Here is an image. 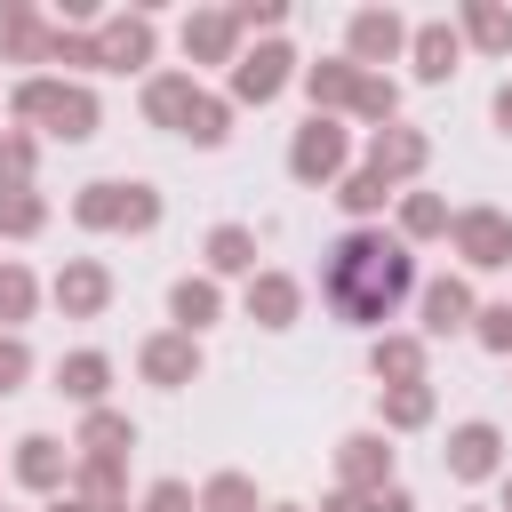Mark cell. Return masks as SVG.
I'll return each mask as SVG.
<instances>
[{
    "mask_svg": "<svg viewBox=\"0 0 512 512\" xmlns=\"http://www.w3.org/2000/svg\"><path fill=\"white\" fill-rule=\"evenodd\" d=\"M64 392H72V400H96V392H104V360H96V352L64 360Z\"/></svg>",
    "mask_w": 512,
    "mask_h": 512,
    "instance_id": "15",
    "label": "cell"
},
{
    "mask_svg": "<svg viewBox=\"0 0 512 512\" xmlns=\"http://www.w3.org/2000/svg\"><path fill=\"white\" fill-rule=\"evenodd\" d=\"M80 216H88V224H152V192H136V184H128V192H120V184H96V192L80 200Z\"/></svg>",
    "mask_w": 512,
    "mask_h": 512,
    "instance_id": "3",
    "label": "cell"
},
{
    "mask_svg": "<svg viewBox=\"0 0 512 512\" xmlns=\"http://www.w3.org/2000/svg\"><path fill=\"white\" fill-rule=\"evenodd\" d=\"M208 256H216L224 272H240V264H248V232H216V240H208Z\"/></svg>",
    "mask_w": 512,
    "mask_h": 512,
    "instance_id": "20",
    "label": "cell"
},
{
    "mask_svg": "<svg viewBox=\"0 0 512 512\" xmlns=\"http://www.w3.org/2000/svg\"><path fill=\"white\" fill-rule=\"evenodd\" d=\"M328 512H408V496H400V488H376L368 504H328Z\"/></svg>",
    "mask_w": 512,
    "mask_h": 512,
    "instance_id": "28",
    "label": "cell"
},
{
    "mask_svg": "<svg viewBox=\"0 0 512 512\" xmlns=\"http://www.w3.org/2000/svg\"><path fill=\"white\" fill-rule=\"evenodd\" d=\"M16 376H24V344H0V392H8Z\"/></svg>",
    "mask_w": 512,
    "mask_h": 512,
    "instance_id": "33",
    "label": "cell"
},
{
    "mask_svg": "<svg viewBox=\"0 0 512 512\" xmlns=\"http://www.w3.org/2000/svg\"><path fill=\"white\" fill-rule=\"evenodd\" d=\"M344 208H384V184H376V176H360V184L344 192Z\"/></svg>",
    "mask_w": 512,
    "mask_h": 512,
    "instance_id": "31",
    "label": "cell"
},
{
    "mask_svg": "<svg viewBox=\"0 0 512 512\" xmlns=\"http://www.w3.org/2000/svg\"><path fill=\"white\" fill-rule=\"evenodd\" d=\"M144 368H152L160 384H184V376H192V352H184V344H152V352H144Z\"/></svg>",
    "mask_w": 512,
    "mask_h": 512,
    "instance_id": "17",
    "label": "cell"
},
{
    "mask_svg": "<svg viewBox=\"0 0 512 512\" xmlns=\"http://www.w3.org/2000/svg\"><path fill=\"white\" fill-rule=\"evenodd\" d=\"M416 160H424L416 136H376V184H384V176H408Z\"/></svg>",
    "mask_w": 512,
    "mask_h": 512,
    "instance_id": "11",
    "label": "cell"
},
{
    "mask_svg": "<svg viewBox=\"0 0 512 512\" xmlns=\"http://www.w3.org/2000/svg\"><path fill=\"white\" fill-rule=\"evenodd\" d=\"M280 64H288V56H280V48H256V56H248V64H240V72H232V88H240V96H256V104H264V96H272V88H280Z\"/></svg>",
    "mask_w": 512,
    "mask_h": 512,
    "instance_id": "7",
    "label": "cell"
},
{
    "mask_svg": "<svg viewBox=\"0 0 512 512\" xmlns=\"http://www.w3.org/2000/svg\"><path fill=\"white\" fill-rule=\"evenodd\" d=\"M392 40H400V24H392V16H360V24H352V48H360V56H384Z\"/></svg>",
    "mask_w": 512,
    "mask_h": 512,
    "instance_id": "16",
    "label": "cell"
},
{
    "mask_svg": "<svg viewBox=\"0 0 512 512\" xmlns=\"http://www.w3.org/2000/svg\"><path fill=\"white\" fill-rule=\"evenodd\" d=\"M448 216H440V200H408V232H440Z\"/></svg>",
    "mask_w": 512,
    "mask_h": 512,
    "instance_id": "29",
    "label": "cell"
},
{
    "mask_svg": "<svg viewBox=\"0 0 512 512\" xmlns=\"http://www.w3.org/2000/svg\"><path fill=\"white\" fill-rule=\"evenodd\" d=\"M184 40H192V48H224V40H232V24H224V16H200Z\"/></svg>",
    "mask_w": 512,
    "mask_h": 512,
    "instance_id": "26",
    "label": "cell"
},
{
    "mask_svg": "<svg viewBox=\"0 0 512 512\" xmlns=\"http://www.w3.org/2000/svg\"><path fill=\"white\" fill-rule=\"evenodd\" d=\"M248 504H256L248 480H216V488H208V512H248Z\"/></svg>",
    "mask_w": 512,
    "mask_h": 512,
    "instance_id": "22",
    "label": "cell"
},
{
    "mask_svg": "<svg viewBox=\"0 0 512 512\" xmlns=\"http://www.w3.org/2000/svg\"><path fill=\"white\" fill-rule=\"evenodd\" d=\"M376 368H392V376H416V344H376Z\"/></svg>",
    "mask_w": 512,
    "mask_h": 512,
    "instance_id": "27",
    "label": "cell"
},
{
    "mask_svg": "<svg viewBox=\"0 0 512 512\" xmlns=\"http://www.w3.org/2000/svg\"><path fill=\"white\" fill-rule=\"evenodd\" d=\"M152 120H184L192 128V112H200V96H192V80H152Z\"/></svg>",
    "mask_w": 512,
    "mask_h": 512,
    "instance_id": "9",
    "label": "cell"
},
{
    "mask_svg": "<svg viewBox=\"0 0 512 512\" xmlns=\"http://www.w3.org/2000/svg\"><path fill=\"white\" fill-rule=\"evenodd\" d=\"M24 304H32V280H24V272H0V312H8V320H16V312H24Z\"/></svg>",
    "mask_w": 512,
    "mask_h": 512,
    "instance_id": "24",
    "label": "cell"
},
{
    "mask_svg": "<svg viewBox=\"0 0 512 512\" xmlns=\"http://www.w3.org/2000/svg\"><path fill=\"white\" fill-rule=\"evenodd\" d=\"M496 120H504V128H512V88H504V96H496Z\"/></svg>",
    "mask_w": 512,
    "mask_h": 512,
    "instance_id": "35",
    "label": "cell"
},
{
    "mask_svg": "<svg viewBox=\"0 0 512 512\" xmlns=\"http://www.w3.org/2000/svg\"><path fill=\"white\" fill-rule=\"evenodd\" d=\"M16 104H24L32 120H48L56 136H88V128H96V104H88L80 88H56V80H32Z\"/></svg>",
    "mask_w": 512,
    "mask_h": 512,
    "instance_id": "2",
    "label": "cell"
},
{
    "mask_svg": "<svg viewBox=\"0 0 512 512\" xmlns=\"http://www.w3.org/2000/svg\"><path fill=\"white\" fill-rule=\"evenodd\" d=\"M0 224H8V232H32V224H40V200L8 192V200H0Z\"/></svg>",
    "mask_w": 512,
    "mask_h": 512,
    "instance_id": "21",
    "label": "cell"
},
{
    "mask_svg": "<svg viewBox=\"0 0 512 512\" xmlns=\"http://www.w3.org/2000/svg\"><path fill=\"white\" fill-rule=\"evenodd\" d=\"M456 240H464L472 264H512V232L496 216H456Z\"/></svg>",
    "mask_w": 512,
    "mask_h": 512,
    "instance_id": "4",
    "label": "cell"
},
{
    "mask_svg": "<svg viewBox=\"0 0 512 512\" xmlns=\"http://www.w3.org/2000/svg\"><path fill=\"white\" fill-rule=\"evenodd\" d=\"M424 408H432V400H424V392H416V384H408V392H392V424H416V416H424Z\"/></svg>",
    "mask_w": 512,
    "mask_h": 512,
    "instance_id": "30",
    "label": "cell"
},
{
    "mask_svg": "<svg viewBox=\"0 0 512 512\" xmlns=\"http://www.w3.org/2000/svg\"><path fill=\"white\" fill-rule=\"evenodd\" d=\"M320 296H328L344 320H384V312L408 296V256H400L384 232H352V240L328 256Z\"/></svg>",
    "mask_w": 512,
    "mask_h": 512,
    "instance_id": "1",
    "label": "cell"
},
{
    "mask_svg": "<svg viewBox=\"0 0 512 512\" xmlns=\"http://www.w3.org/2000/svg\"><path fill=\"white\" fill-rule=\"evenodd\" d=\"M472 32H480V40H488V48H504V40H512V24H504V16H496V8H472Z\"/></svg>",
    "mask_w": 512,
    "mask_h": 512,
    "instance_id": "25",
    "label": "cell"
},
{
    "mask_svg": "<svg viewBox=\"0 0 512 512\" xmlns=\"http://www.w3.org/2000/svg\"><path fill=\"white\" fill-rule=\"evenodd\" d=\"M448 464H456L464 480H480V472L496 464V432H488V424H464V432L448 440Z\"/></svg>",
    "mask_w": 512,
    "mask_h": 512,
    "instance_id": "6",
    "label": "cell"
},
{
    "mask_svg": "<svg viewBox=\"0 0 512 512\" xmlns=\"http://www.w3.org/2000/svg\"><path fill=\"white\" fill-rule=\"evenodd\" d=\"M464 312H472V296H464L456 280H440V288L424 296V328H432V336H448V328H464Z\"/></svg>",
    "mask_w": 512,
    "mask_h": 512,
    "instance_id": "8",
    "label": "cell"
},
{
    "mask_svg": "<svg viewBox=\"0 0 512 512\" xmlns=\"http://www.w3.org/2000/svg\"><path fill=\"white\" fill-rule=\"evenodd\" d=\"M16 472H24L32 488H48V480H56V440H24V456H16Z\"/></svg>",
    "mask_w": 512,
    "mask_h": 512,
    "instance_id": "18",
    "label": "cell"
},
{
    "mask_svg": "<svg viewBox=\"0 0 512 512\" xmlns=\"http://www.w3.org/2000/svg\"><path fill=\"white\" fill-rule=\"evenodd\" d=\"M208 312H216V288H200V280H184V288H176V320H184V328H200Z\"/></svg>",
    "mask_w": 512,
    "mask_h": 512,
    "instance_id": "19",
    "label": "cell"
},
{
    "mask_svg": "<svg viewBox=\"0 0 512 512\" xmlns=\"http://www.w3.org/2000/svg\"><path fill=\"white\" fill-rule=\"evenodd\" d=\"M152 512H184V488L168 480V488H152Z\"/></svg>",
    "mask_w": 512,
    "mask_h": 512,
    "instance_id": "34",
    "label": "cell"
},
{
    "mask_svg": "<svg viewBox=\"0 0 512 512\" xmlns=\"http://www.w3.org/2000/svg\"><path fill=\"white\" fill-rule=\"evenodd\" d=\"M480 336H488L496 352H512V304H504V312H488V328H480Z\"/></svg>",
    "mask_w": 512,
    "mask_h": 512,
    "instance_id": "32",
    "label": "cell"
},
{
    "mask_svg": "<svg viewBox=\"0 0 512 512\" xmlns=\"http://www.w3.org/2000/svg\"><path fill=\"white\" fill-rule=\"evenodd\" d=\"M336 160H344V136H336L328 120H312V128L296 136V176H328Z\"/></svg>",
    "mask_w": 512,
    "mask_h": 512,
    "instance_id": "5",
    "label": "cell"
},
{
    "mask_svg": "<svg viewBox=\"0 0 512 512\" xmlns=\"http://www.w3.org/2000/svg\"><path fill=\"white\" fill-rule=\"evenodd\" d=\"M344 472H352V480H376V472H384V456H376V440H352V456H344Z\"/></svg>",
    "mask_w": 512,
    "mask_h": 512,
    "instance_id": "23",
    "label": "cell"
},
{
    "mask_svg": "<svg viewBox=\"0 0 512 512\" xmlns=\"http://www.w3.org/2000/svg\"><path fill=\"white\" fill-rule=\"evenodd\" d=\"M416 64H424V80H448V72H456V32L432 24V32L416 40Z\"/></svg>",
    "mask_w": 512,
    "mask_h": 512,
    "instance_id": "10",
    "label": "cell"
},
{
    "mask_svg": "<svg viewBox=\"0 0 512 512\" xmlns=\"http://www.w3.org/2000/svg\"><path fill=\"white\" fill-rule=\"evenodd\" d=\"M56 296H64L72 312H96V304H104V272H88V264H80V272H64V288H56Z\"/></svg>",
    "mask_w": 512,
    "mask_h": 512,
    "instance_id": "13",
    "label": "cell"
},
{
    "mask_svg": "<svg viewBox=\"0 0 512 512\" xmlns=\"http://www.w3.org/2000/svg\"><path fill=\"white\" fill-rule=\"evenodd\" d=\"M248 312H264V320L280 328V320L296 312V288H288V280H256V296H248Z\"/></svg>",
    "mask_w": 512,
    "mask_h": 512,
    "instance_id": "14",
    "label": "cell"
},
{
    "mask_svg": "<svg viewBox=\"0 0 512 512\" xmlns=\"http://www.w3.org/2000/svg\"><path fill=\"white\" fill-rule=\"evenodd\" d=\"M144 48H152L144 24H112V32H104V56H112V64H144Z\"/></svg>",
    "mask_w": 512,
    "mask_h": 512,
    "instance_id": "12",
    "label": "cell"
}]
</instances>
